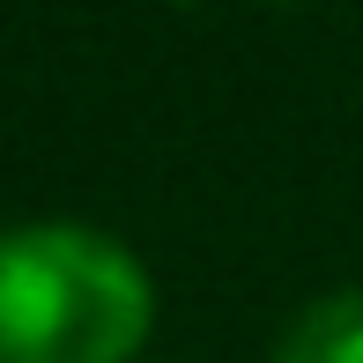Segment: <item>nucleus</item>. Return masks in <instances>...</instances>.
I'll return each instance as SVG.
<instances>
[{"mask_svg": "<svg viewBox=\"0 0 363 363\" xmlns=\"http://www.w3.org/2000/svg\"><path fill=\"white\" fill-rule=\"evenodd\" d=\"M156 326L148 267L89 223L0 238V363H126Z\"/></svg>", "mask_w": 363, "mask_h": 363, "instance_id": "nucleus-1", "label": "nucleus"}, {"mask_svg": "<svg viewBox=\"0 0 363 363\" xmlns=\"http://www.w3.org/2000/svg\"><path fill=\"white\" fill-rule=\"evenodd\" d=\"M274 363H363V289L304 304L274 341Z\"/></svg>", "mask_w": 363, "mask_h": 363, "instance_id": "nucleus-2", "label": "nucleus"}]
</instances>
